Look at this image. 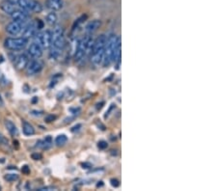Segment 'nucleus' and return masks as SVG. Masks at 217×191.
Here are the masks:
<instances>
[{"instance_id":"obj_4","label":"nucleus","mask_w":217,"mask_h":191,"mask_svg":"<svg viewBox=\"0 0 217 191\" xmlns=\"http://www.w3.org/2000/svg\"><path fill=\"white\" fill-rule=\"evenodd\" d=\"M52 47L54 48L63 50L66 45V39L64 29L61 26H56L52 32Z\"/></svg>"},{"instance_id":"obj_19","label":"nucleus","mask_w":217,"mask_h":191,"mask_svg":"<svg viewBox=\"0 0 217 191\" xmlns=\"http://www.w3.org/2000/svg\"><path fill=\"white\" fill-rule=\"evenodd\" d=\"M47 19V22L49 24V25H55L57 20H58V17H57L56 13L54 12V11H52V12L47 14V19Z\"/></svg>"},{"instance_id":"obj_23","label":"nucleus","mask_w":217,"mask_h":191,"mask_svg":"<svg viewBox=\"0 0 217 191\" xmlns=\"http://www.w3.org/2000/svg\"><path fill=\"white\" fill-rule=\"evenodd\" d=\"M98 146L99 149H101V150H104V149L108 147V144H107V142H105V141H99Z\"/></svg>"},{"instance_id":"obj_27","label":"nucleus","mask_w":217,"mask_h":191,"mask_svg":"<svg viewBox=\"0 0 217 191\" xmlns=\"http://www.w3.org/2000/svg\"><path fill=\"white\" fill-rule=\"evenodd\" d=\"M36 27H37V30H41L42 28L44 27V22H42L41 19H38L37 23H36Z\"/></svg>"},{"instance_id":"obj_5","label":"nucleus","mask_w":217,"mask_h":191,"mask_svg":"<svg viewBox=\"0 0 217 191\" xmlns=\"http://www.w3.org/2000/svg\"><path fill=\"white\" fill-rule=\"evenodd\" d=\"M27 45V40L24 38H7L5 40V47L13 51H19L23 49Z\"/></svg>"},{"instance_id":"obj_17","label":"nucleus","mask_w":217,"mask_h":191,"mask_svg":"<svg viewBox=\"0 0 217 191\" xmlns=\"http://www.w3.org/2000/svg\"><path fill=\"white\" fill-rule=\"evenodd\" d=\"M29 7H30V12L41 13L42 11V6L41 5V3L36 1V0H30Z\"/></svg>"},{"instance_id":"obj_25","label":"nucleus","mask_w":217,"mask_h":191,"mask_svg":"<svg viewBox=\"0 0 217 191\" xmlns=\"http://www.w3.org/2000/svg\"><path fill=\"white\" fill-rule=\"evenodd\" d=\"M110 182H111V185L113 187H118L120 185V182L119 180L117 179H111V180H110Z\"/></svg>"},{"instance_id":"obj_13","label":"nucleus","mask_w":217,"mask_h":191,"mask_svg":"<svg viewBox=\"0 0 217 191\" xmlns=\"http://www.w3.org/2000/svg\"><path fill=\"white\" fill-rule=\"evenodd\" d=\"M36 32H37L36 23H35L34 21H32V22H30L29 24H27L26 27L24 28L23 33H22V38L28 40V39L34 37L35 34H36Z\"/></svg>"},{"instance_id":"obj_26","label":"nucleus","mask_w":217,"mask_h":191,"mask_svg":"<svg viewBox=\"0 0 217 191\" xmlns=\"http://www.w3.org/2000/svg\"><path fill=\"white\" fill-rule=\"evenodd\" d=\"M55 119H56V117H55V116H53V115H48V116L45 117V121L47 122V123H50V122H52V121H54Z\"/></svg>"},{"instance_id":"obj_7","label":"nucleus","mask_w":217,"mask_h":191,"mask_svg":"<svg viewBox=\"0 0 217 191\" xmlns=\"http://www.w3.org/2000/svg\"><path fill=\"white\" fill-rule=\"evenodd\" d=\"M42 70V64L39 60H33V61H29L28 65L26 67V73L28 75H34L37 74Z\"/></svg>"},{"instance_id":"obj_15","label":"nucleus","mask_w":217,"mask_h":191,"mask_svg":"<svg viewBox=\"0 0 217 191\" xmlns=\"http://www.w3.org/2000/svg\"><path fill=\"white\" fill-rule=\"evenodd\" d=\"M63 0H47V7L52 11H59L63 8Z\"/></svg>"},{"instance_id":"obj_2","label":"nucleus","mask_w":217,"mask_h":191,"mask_svg":"<svg viewBox=\"0 0 217 191\" xmlns=\"http://www.w3.org/2000/svg\"><path fill=\"white\" fill-rule=\"evenodd\" d=\"M106 39H107V36L101 34L94 42L93 50H92V62L97 66L101 65L103 61Z\"/></svg>"},{"instance_id":"obj_33","label":"nucleus","mask_w":217,"mask_h":191,"mask_svg":"<svg viewBox=\"0 0 217 191\" xmlns=\"http://www.w3.org/2000/svg\"><path fill=\"white\" fill-rule=\"evenodd\" d=\"M8 1H11V2H14V3H17L19 0H8Z\"/></svg>"},{"instance_id":"obj_18","label":"nucleus","mask_w":217,"mask_h":191,"mask_svg":"<svg viewBox=\"0 0 217 191\" xmlns=\"http://www.w3.org/2000/svg\"><path fill=\"white\" fill-rule=\"evenodd\" d=\"M22 130H23V133L27 136L33 135V134L35 133V129L33 127V126H31L30 124L27 123V122H23Z\"/></svg>"},{"instance_id":"obj_32","label":"nucleus","mask_w":217,"mask_h":191,"mask_svg":"<svg viewBox=\"0 0 217 191\" xmlns=\"http://www.w3.org/2000/svg\"><path fill=\"white\" fill-rule=\"evenodd\" d=\"M78 127H81V125H77L76 126H74L73 127V131H75V130H78L79 129H78Z\"/></svg>"},{"instance_id":"obj_30","label":"nucleus","mask_w":217,"mask_h":191,"mask_svg":"<svg viewBox=\"0 0 217 191\" xmlns=\"http://www.w3.org/2000/svg\"><path fill=\"white\" fill-rule=\"evenodd\" d=\"M82 166H83V168H85V169H88V168H91L92 167V165L90 163H83Z\"/></svg>"},{"instance_id":"obj_1","label":"nucleus","mask_w":217,"mask_h":191,"mask_svg":"<svg viewBox=\"0 0 217 191\" xmlns=\"http://www.w3.org/2000/svg\"><path fill=\"white\" fill-rule=\"evenodd\" d=\"M94 42L95 40H93V38L90 35H86V36L79 41V42L77 44L75 53H74V60L76 62H80L81 60L84 59V57L87 54L92 53L94 47Z\"/></svg>"},{"instance_id":"obj_14","label":"nucleus","mask_w":217,"mask_h":191,"mask_svg":"<svg viewBox=\"0 0 217 191\" xmlns=\"http://www.w3.org/2000/svg\"><path fill=\"white\" fill-rule=\"evenodd\" d=\"M28 53L34 58H40L42 55V47L37 42H33L28 48Z\"/></svg>"},{"instance_id":"obj_9","label":"nucleus","mask_w":217,"mask_h":191,"mask_svg":"<svg viewBox=\"0 0 217 191\" xmlns=\"http://www.w3.org/2000/svg\"><path fill=\"white\" fill-rule=\"evenodd\" d=\"M22 23L17 22V21H12L6 26V31L7 33L12 35V36H16V35L19 34L22 31Z\"/></svg>"},{"instance_id":"obj_3","label":"nucleus","mask_w":217,"mask_h":191,"mask_svg":"<svg viewBox=\"0 0 217 191\" xmlns=\"http://www.w3.org/2000/svg\"><path fill=\"white\" fill-rule=\"evenodd\" d=\"M119 37L116 34H110L106 39L105 49H104V56H103V66L108 67L112 62H114V55H115L117 44H118Z\"/></svg>"},{"instance_id":"obj_11","label":"nucleus","mask_w":217,"mask_h":191,"mask_svg":"<svg viewBox=\"0 0 217 191\" xmlns=\"http://www.w3.org/2000/svg\"><path fill=\"white\" fill-rule=\"evenodd\" d=\"M29 63V58L25 54H19L15 59V67L17 70H24Z\"/></svg>"},{"instance_id":"obj_6","label":"nucleus","mask_w":217,"mask_h":191,"mask_svg":"<svg viewBox=\"0 0 217 191\" xmlns=\"http://www.w3.org/2000/svg\"><path fill=\"white\" fill-rule=\"evenodd\" d=\"M36 40H37L36 42L41 45L42 49L49 48L52 45V32L49 30L42 32V33L37 35Z\"/></svg>"},{"instance_id":"obj_24","label":"nucleus","mask_w":217,"mask_h":191,"mask_svg":"<svg viewBox=\"0 0 217 191\" xmlns=\"http://www.w3.org/2000/svg\"><path fill=\"white\" fill-rule=\"evenodd\" d=\"M31 157L32 159H34V160H40L42 159V154H38V153H35V154H31Z\"/></svg>"},{"instance_id":"obj_8","label":"nucleus","mask_w":217,"mask_h":191,"mask_svg":"<svg viewBox=\"0 0 217 191\" xmlns=\"http://www.w3.org/2000/svg\"><path fill=\"white\" fill-rule=\"evenodd\" d=\"M11 17H12L14 21H17V22L22 23V22H25V21L28 19V17H29V14H28V12H26V11L19 8L17 11H15L12 15H11Z\"/></svg>"},{"instance_id":"obj_22","label":"nucleus","mask_w":217,"mask_h":191,"mask_svg":"<svg viewBox=\"0 0 217 191\" xmlns=\"http://www.w3.org/2000/svg\"><path fill=\"white\" fill-rule=\"evenodd\" d=\"M4 179L7 180V182H16V180H19V176H17V174H7L4 177Z\"/></svg>"},{"instance_id":"obj_21","label":"nucleus","mask_w":217,"mask_h":191,"mask_svg":"<svg viewBox=\"0 0 217 191\" xmlns=\"http://www.w3.org/2000/svg\"><path fill=\"white\" fill-rule=\"evenodd\" d=\"M68 141V137L65 135V134H60V135H58L56 137L55 139V143L57 146H63V145H65L67 143Z\"/></svg>"},{"instance_id":"obj_16","label":"nucleus","mask_w":217,"mask_h":191,"mask_svg":"<svg viewBox=\"0 0 217 191\" xmlns=\"http://www.w3.org/2000/svg\"><path fill=\"white\" fill-rule=\"evenodd\" d=\"M5 126H6L7 130H8L9 133L12 136H17V135H19V129H17V127L16 126V125L12 121H10V120H6V121H5Z\"/></svg>"},{"instance_id":"obj_20","label":"nucleus","mask_w":217,"mask_h":191,"mask_svg":"<svg viewBox=\"0 0 217 191\" xmlns=\"http://www.w3.org/2000/svg\"><path fill=\"white\" fill-rule=\"evenodd\" d=\"M61 53H62V50H59V49L54 48L52 47L51 51H50V53H49V58H50L51 60H54V61H56V60L59 59Z\"/></svg>"},{"instance_id":"obj_29","label":"nucleus","mask_w":217,"mask_h":191,"mask_svg":"<svg viewBox=\"0 0 217 191\" xmlns=\"http://www.w3.org/2000/svg\"><path fill=\"white\" fill-rule=\"evenodd\" d=\"M21 171H22L23 174H26L27 175V174H29V173H30V168L28 167L27 165H25V166H23V167L21 168Z\"/></svg>"},{"instance_id":"obj_28","label":"nucleus","mask_w":217,"mask_h":191,"mask_svg":"<svg viewBox=\"0 0 217 191\" xmlns=\"http://www.w3.org/2000/svg\"><path fill=\"white\" fill-rule=\"evenodd\" d=\"M0 144H3V145H8V140H7L6 138L2 135V134H0Z\"/></svg>"},{"instance_id":"obj_10","label":"nucleus","mask_w":217,"mask_h":191,"mask_svg":"<svg viewBox=\"0 0 217 191\" xmlns=\"http://www.w3.org/2000/svg\"><path fill=\"white\" fill-rule=\"evenodd\" d=\"M19 8V7L17 6V3L8 1V0H5V1L1 2V4H0V9H1L5 14H7V15H12V14Z\"/></svg>"},{"instance_id":"obj_12","label":"nucleus","mask_w":217,"mask_h":191,"mask_svg":"<svg viewBox=\"0 0 217 191\" xmlns=\"http://www.w3.org/2000/svg\"><path fill=\"white\" fill-rule=\"evenodd\" d=\"M101 25V21L98 19H95L90 21L86 26H85V33L86 35H93L95 32L98 30V28Z\"/></svg>"},{"instance_id":"obj_31","label":"nucleus","mask_w":217,"mask_h":191,"mask_svg":"<svg viewBox=\"0 0 217 191\" xmlns=\"http://www.w3.org/2000/svg\"><path fill=\"white\" fill-rule=\"evenodd\" d=\"M3 106H4V101H3L1 95H0V107H3Z\"/></svg>"}]
</instances>
